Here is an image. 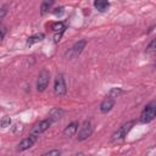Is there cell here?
<instances>
[{"label": "cell", "instance_id": "obj_8", "mask_svg": "<svg viewBox=\"0 0 156 156\" xmlns=\"http://www.w3.org/2000/svg\"><path fill=\"white\" fill-rule=\"evenodd\" d=\"M51 121L48 118V119H43V121H40L39 123H37L33 128H32V130H30V134H34V135H40L41 133H44L45 130H48L49 128H50V126H51Z\"/></svg>", "mask_w": 156, "mask_h": 156}, {"label": "cell", "instance_id": "obj_16", "mask_svg": "<svg viewBox=\"0 0 156 156\" xmlns=\"http://www.w3.org/2000/svg\"><path fill=\"white\" fill-rule=\"evenodd\" d=\"M10 124H11V118L9 116H4L0 119V128H7L10 127Z\"/></svg>", "mask_w": 156, "mask_h": 156}, {"label": "cell", "instance_id": "obj_20", "mask_svg": "<svg viewBox=\"0 0 156 156\" xmlns=\"http://www.w3.org/2000/svg\"><path fill=\"white\" fill-rule=\"evenodd\" d=\"M6 13H7V7H6V6L1 7V9H0V24H1V21L4 20V17L6 16Z\"/></svg>", "mask_w": 156, "mask_h": 156}, {"label": "cell", "instance_id": "obj_7", "mask_svg": "<svg viewBox=\"0 0 156 156\" xmlns=\"http://www.w3.org/2000/svg\"><path fill=\"white\" fill-rule=\"evenodd\" d=\"M38 140V135H34V134H29V136L22 139V141L17 145V151H24V150H28L29 147H32Z\"/></svg>", "mask_w": 156, "mask_h": 156}, {"label": "cell", "instance_id": "obj_15", "mask_svg": "<svg viewBox=\"0 0 156 156\" xmlns=\"http://www.w3.org/2000/svg\"><path fill=\"white\" fill-rule=\"evenodd\" d=\"M51 29L55 32V33H63L66 27L63 24V22H55L51 24Z\"/></svg>", "mask_w": 156, "mask_h": 156}, {"label": "cell", "instance_id": "obj_2", "mask_svg": "<svg viewBox=\"0 0 156 156\" xmlns=\"http://www.w3.org/2000/svg\"><path fill=\"white\" fill-rule=\"evenodd\" d=\"M133 124H134V122L133 121H129V122H127V123H124V124H122L113 134H112V138H111V140L112 141H119V140H123L126 136H127V134L129 133V130L132 129V127H133Z\"/></svg>", "mask_w": 156, "mask_h": 156}, {"label": "cell", "instance_id": "obj_22", "mask_svg": "<svg viewBox=\"0 0 156 156\" xmlns=\"http://www.w3.org/2000/svg\"><path fill=\"white\" fill-rule=\"evenodd\" d=\"M61 37H62V33H56L55 37H54V41L55 43H58L61 40Z\"/></svg>", "mask_w": 156, "mask_h": 156}, {"label": "cell", "instance_id": "obj_11", "mask_svg": "<svg viewBox=\"0 0 156 156\" xmlns=\"http://www.w3.org/2000/svg\"><path fill=\"white\" fill-rule=\"evenodd\" d=\"M63 113H65V111H63L62 108L55 107V108H52V110L50 111V113H49V119H50L51 122H56V121L61 119V117L63 116Z\"/></svg>", "mask_w": 156, "mask_h": 156}, {"label": "cell", "instance_id": "obj_17", "mask_svg": "<svg viewBox=\"0 0 156 156\" xmlns=\"http://www.w3.org/2000/svg\"><path fill=\"white\" fill-rule=\"evenodd\" d=\"M123 91H122V89L121 88H112L111 90H110V93H108V96H111V98H117L118 95H121Z\"/></svg>", "mask_w": 156, "mask_h": 156}, {"label": "cell", "instance_id": "obj_9", "mask_svg": "<svg viewBox=\"0 0 156 156\" xmlns=\"http://www.w3.org/2000/svg\"><path fill=\"white\" fill-rule=\"evenodd\" d=\"M113 106H115V99L111 98V96H106L102 100V102L100 104V111L102 113H107V112H110L112 110Z\"/></svg>", "mask_w": 156, "mask_h": 156}, {"label": "cell", "instance_id": "obj_10", "mask_svg": "<svg viewBox=\"0 0 156 156\" xmlns=\"http://www.w3.org/2000/svg\"><path fill=\"white\" fill-rule=\"evenodd\" d=\"M78 127H79V123H78L77 121L71 122V123H69V124L63 129V135H65L66 138H72V136L77 133Z\"/></svg>", "mask_w": 156, "mask_h": 156}, {"label": "cell", "instance_id": "obj_18", "mask_svg": "<svg viewBox=\"0 0 156 156\" xmlns=\"http://www.w3.org/2000/svg\"><path fill=\"white\" fill-rule=\"evenodd\" d=\"M155 44H156V41H155V39H152L151 43L149 44V46L146 48V54H149V55H154L155 54Z\"/></svg>", "mask_w": 156, "mask_h": 156}, {"label": "cell", "instance_id": "obj_3", "mask_svg": "<svg viewBox=\"0 0 156 156\" xmlns=\"http://www.w3.org/2000/svg\"><path fill=\"white\" fill-rule=\"evenodd\" d=\"M91 134H93V126L90 121H84L80 124L79 129H77V139L79 141L87 140Z\"/></svg>", "mask_w": 156, "mask_h": 156}, {"label": "cell", "instance_id": "obj_6", "mask_svg": "<svg viewBox=\"0 0 156 156\" xmlns=\"http://www.w3.org/2000/svg\"><path fill=\"white\" fill-rule=\"evenodd\" d=\"M49 82H50V73H49V71L43 69V71L39 73V76H38V80H37V90L40 91V93L44 91V90L48 88Z\"/></svg>", "mask_w": 156, "mask_h": 156}, {"label": "cell", "instance_id": "obj_4", "mask_svg": "<svg viewBox=\"0 0 156 156\" xmlns=\"http://www.w3.org/2000/svg\"><path fill=\"white\" fill-rule=\"evenodd\" d=\"M85 45H87V40H85V39L78 40V41L74 43L73 46L66 52V57H67L68 60H73V58L78 57V56L82 54V51H83V49L85 48Z\"/></svg>", "mask_w": 156, "mask_h": 156}, {"label": "cell", "instance_id": "obj_5", "mask_svg": "<svg viewBox=\"0 0 156 156\" xmlns=\"http://www.w3.org/2000/svg\"><path fill=\"white\" fill-rule=\"evenodd\" d=\"M54 91L57 96H63L67 91V85H66V82H65V78H63L62 73L56 76V79H55V83H54Z\"/></svg>", "mask_w": 156, "mask_h": 156}, {"label": "cell", "instance_id": "obj_13", "mask_svg": "<svg viewBox=\"0 0 156 156\" xmlns=\"http://www.w3.org/2000/svg\"><path fill=\"white\" fill-rule=\"evenodd\" d=\"M44 38H45V34L44 33H37V34H34V35H30L28 39H27V45L28 46H30V45H33V44H35V43H39V41H41V40H44Z\"/></svg>", "mask_w": 156, "mask_h": 156}, {"label": "cell", "instance_id": "obj_21", "mask_svg": "<svg viewBox=\"0 0 156 156\" xmlns=\"http://www.w3.org/2000/svg\"><path fill=\"white\" fill-rule=\"evenodd\" d=\"M5 34H6V29H5V27H4V26H1V24H0V43L4 40Z\"/></svg>", "mask_w": 156, "mask_h": 156}, {"label": "cell", "instance_id": "obj_12", "mask_svg": "<svg viewBox=\"0 0 156 156\" xmlns=\"http://www.w3.org/2000/svg\"><path fill=\"white\" fill-rule=\"evenodd\" d=\"M94 7L100 12H105L110 7V1L108 0H94Z\"/></svg>", "mask_w": 156, "mask_h": 156}, {"label": "cell", "instance_id": "obj_1", "mask_svg": "<svg viewBox=\"0 0 156 156\" xmlns=\"http://www.w3.org/2000/svg\"><path fill=\"white\" fill-rule=\"evenodd\" d=\"M155 117H156V104H155V101H151L141 111V113H140V122L141 123H149V122L154 121Z\"/></svg>", "mask_w": 156, "mask_h": 156}, {"label": "cell", "instance_id": "obj_19", "mask_svg": "<svg viewBox=\"0 0 156 156\" xmlns=\"http://www.w3.org/2000/svg\"><path fill=\"white\" fill-rule=\"evenodd\" d=\"M60 155H61L60 150H49L43 154V156H60Z\"/></svg>", "mask_w": 156, "mask_h": 156}, {"label": "cell", "instance_id": "obj_14", "mask_svg": "<svg viewBox=\"0 0 156 156\" xmlns=\"http://www.w3.org/2000/svg\"><path fill=\"white\" fill-rule=\"evenodd\" d=\"M54 1H55V0H43V2H41V5H40V13H41V15L48 13L49 10H51V7H52Z\"/></svg>", "mask_w": 156, "mask_h": 156}]
</instances>
